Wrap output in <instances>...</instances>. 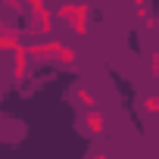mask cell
Returning a JSON list of instances; mask_svg holds the SVG:
<instances>
[{
    "mask_svg": "<svg viewBox=\"0 0 159 159\" xmlns=\"http://www.w3.org/2000/svg\"><path fill=\"white\" fill-rule=\"evenodd\" d=\"M88 16H91V7L81 3V0H75V3H62V7L56 10V19L69 22V28H72L78 38L88 34Z\"/></svg>",
    "mask_w": 159,
    "mask_h": 159,
    "instance_id": "obj_1",
    "label": "cell"
},
{
    "mask_svg": "<svg viewBox=\"0 0 159 159\" xmlns=\"http://www.w3.org/2000/svg\"><path fill=\"white\" fill-rule=\"evenodd\" d=\"M25 47H28L31 59H38V62H56V56L62 50V41H56V38H34Z\"/></svg>",
    "mask_w": 159,
    "mask_h": 159,
    "instance_id": "obj_2",
    "label": "cell"
},
{
    "mask_svg": "<svg viewBox=\"0 0 159 159\" xmlns=\"http://www.w3.org/2000/svg\"><path fill=\"white\" fill-rule=\"evenodd\" d=\"M81 131L88 134V137H103L106 134V116L94 106V109H84V116H81Z\"/></svg>",
    "mask_w": 159,
    "mask_h": 159,
    "instance_id": "obj_3",
    "label": "cell"
},
{
    "mask_svg": "<svg viewBox=\"0 0 159 159\" xmlns=\"http://www.w3.org/2000/svg\"><path fill=\"white\" fill-rule=\"evenodd\" d=\"M28 75H31V53H28V47L22 44V47L13 50V81L22 84Z\"/></svg>",
    "mask_w": 159,
    "mask_h": 159,
    "instance_id": "obj_4",
    "label": "cell"
},
{
    "mask_svg": "<svg viewBox=\"0 0 159 159\" xmlns=\"http://www.w3.org/2000/svg\"><path fill=\"white\" fill-rule=\"evenodd\" d=\"M22 28H16L13 22H3V25H0V50H3L7 56H13V50L16 47H22L25 41H22Z\"/></svg>",
    "mask_w": 159,
    "mask_h": 159,
    "instance_id": "obj_5",
    "label": "cell"
},
{
    "mask_svg": "<svg viewBox=\"0 0 159 159\" xmlns=\"http://www.w3.org/2000/svg\"><path fill=\"white\" fill-rule=\"evenodd\" d=\"M134 13H137V19H140V25H143L147 31H153V28H156V16L150 13L147 0H134Z\"/></svg>",
    "mask_w": 159,
    "mask_h": 159,
    "instance_id": "obj_6",
    "label": "cell"
},
{
    "mask_svg": "<svg viewBox=\"0 0 159 159\" xmlns=\"http://www.w3.org/2000/svg\"><path fill=\"white\" fill-rule=\"evenodd\" d=\"M72 97L81 103V109H94V106H97V97H94L84 84H72Z\"/></svg>",
    "mask_w": 159,
    "mask_h": 159,
    "instance_id": "obj_7",
    "label": "cell"
},
{
    "mask_svg": "<svg viewBox=\"0 0 159 159\" xmlns=\"http://www.w3.org/2000/svg\"><path fill=\"white\" fill-rule=\"evenodd\" d=\"M56 62H59V66H66V69H75V66H78V53H75V47L62 44V50H59Z\"/></svg>",
    "mask_w": 159,
    "mask_h": 159,
    "instance_id": "obj_8",
    "label": "cell"
},
{
    "mask_svg": "<svg viewBox=\"0 0 159 159\" xmlns=\"http://www.w3.org/2000/svg\"><path fill=\"white\" fill-rule=\"evenodd\" d=\"M140 109H143L147 116H159V97H156V94H143V97H140Z\"/></svg>",
    "mask_w": 159,
    "mask_h": 159,
    "instance_id": "obj_9",
    "label": "cell"
},
{
    "mask_svg": "<svg viewBox=\"0 0 159 159\" xmlns=\"http://www.w3.org/2000/svg\"><path fill=\"white\" fill-rule=\"evenodd\" d=\"M3 7H7L10 13H25L28 3H25V0H3Z\"/></svg>",
    "mask_w": 159,
    "mask_h": 159,
    "instance_id": "obj_10",
    "label": "cell"
},
{
    "mask_svg": "<svg viewBox=\"0 0 159 159\" xmlns=\"http://www.w3.org/2000/svg\"><path fill=\"white\" fill-rule=\"evenodd\" d=\"M150 72H153V78L159 81V50H153V53H150Z\"/></svg>",
    "mask_w": 159,
    "mask_h": 159,
    "instance_id": "obj_11",
    "label": "cell"
},
{
    "mask_svg": "<svg viewBox=\"0 0 159 159\" xmlns=\"http://www.w3.org/2000/svg\"><path fill=\"white\" fill-rule=\"evenodd\" d=\"M28 10H44V0H25Z\"/></svg>",
    "mask_w": 159,
    "mask_h": 159,
    "instance_id": "obj_12",
    "label": "cell"
}]
</instances>
